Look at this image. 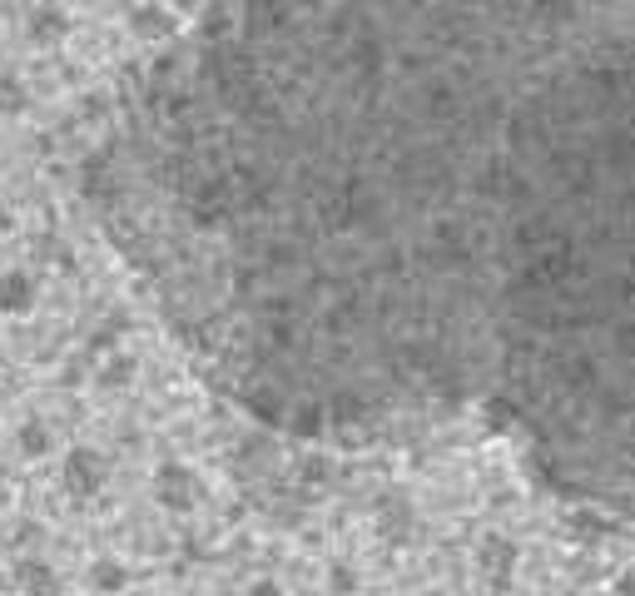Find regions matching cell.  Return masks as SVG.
Here are the masks:
<instances>
[{
    "mask_svg": "<svg viewBox=\"0 0 635 596\" xmlns=\"http://www.w3.org/2000/svg\"><path fill=\"white\" fill-rule=\"evenodd\" d=\"M60 482H65V492H70L75 502L100 497V487L110 482V462H105V452H95V447H70L65 462H60Z\"/></svg>",
    "mask_w": 635,
    "mask_h": 596,
    "instance_id": "1",
    "label": "cell"
},
{
    "mask_svg": "<svg viewBox=\"0 0 635 596\" xmlns=\"http://www.w3.org/2000/svg\"><path fill=\"white\" fill-rule=\"evenodd\" d=\"M154 492H159V502L169 507V512H184L189 502H194V472L184 467V462H164L159 472H154Z\"/></svg>",
    "mask_w": 635,
    "mask_h": 596,
    "instance_id": "2",
    "label": "cell"
},
{
    "mask_svg": "<svg viewBox=\"0 0 635 596\" xmlns=\"http://www.w3.org/2000/svg\"><path fill=\"white\" fill-rule=\"evenodd\" d=\"M35 298H40L35 274H25V269H5V274H0V313H5V318L30 313V308H35Z\"/></svg>",
    "mask_w": 635,
    "mask_h": 596,
    "instance_id": "3",
    "label": "cell"
},
{
    "mask_svg": "<svg viewBox=\"0 0 635 596\" xmlns=\"http://www.w3.org/2000/svg\"><path fill=\"white\" fill-rule=\"evenodd\" d=\"M15 582H20L25 596H60V572L45 557H20L15 562Z\"/></svg>",
    "mask_w": 635,
    "mask_h": 596,
    "instance_id": "4",
    "label": "cell"
},
{
    "mask_svg": "<svg viewBox=\"0 0 635 596\" xmlns=\"http://www.w3.org/2000/svg\"><path fill=\"white\" fill-rule=\"evenodd\" d=\"M25 30H30V40H35V45H60V40L70 35V15H65L60 5H50V0H45V5H35V10H30V25H25Z\"/></svg>",
    "mask_w": 635,
    "mask_h": 596,
    "instance_id": "5",
    "label": "cell"
},
{
    "mask_svg": "<svg viewBox=\"0 0 635 596\" xmlns=\"http://www.w3.org/2000/svg\"><path fill=\"white\" fill-rule=\"evenodd\" d=\"M90 587L100 596H120L129 587V567L120 557H95L90 562Z\"/></svg>",
    "mask_w": 635,
    "mask_h": 596,
    "instance_id": "6",
    "label": "cell"
},
{
    "mask_svg": "<svg viewBox=\"0 0 635 596\" xmlns=\"http://www.w3.org/2000/svg\"><path fill=\"white\" fill-rule=\"evenodd\" d=\"M15 447H20L25 457H45V452L55 447V433H50V423H45V418H25V423L15 428Z\"/></svg>",
    "mask_w": 635,
    "mask_h": 596,
    "instance_id": "7",
    "label": "cell"
},
{
    "mask_svg": "<svg viewBox=\"0 0 635 596\" xmlns=\"http://www.w3.org/2000/svg\"><path fill=\"white\" fill-rule=\"evenodd\" d=\"M129 25H134V35L159 40V35L169 30V10H164V5H134V10H129Z\"/></svg>",
    "mask_w": 635,
    "mask_h": 596,
    "instance_id": "8",
    "label": "cell"
},
{
    "mask_svg": "<svg viewBox=\"0 0 635 596\" xmlns=\"http://www.w3.org/2000/svg\"><path fill=\"white\" fill-rule=\"evenodd\" d=\"M25 80L20 75H0V115H20L25 110Z\"/></svg>",
    "mask_w": 635,
    "mask_h": 596,
    "instance_id": "9",
    "label": "cell"
},
{
    "mask_svg": "<svg viewBox=\"0 0 635 596\" xmlns=\"http://www.w3.org/2000/svg\"><path fill=\"white\" fill-rule=\"evenodd\" d=\"M134 368H139V363H134L129 353H115V358L105 363V388H115V393L129 388V383H134Z\"/></svg>",
    "mask_w": 635,
    "mask_h": 596,
    "instance_id": "10",
    "label": "cell"
},
{
    "mask_svg": "<svg viewBox=\"0 0 635 596\" xmlns=\"http://www.w3.org/2000/svg\"><path fill=\"white\" fill-rule=\"evenodd\" d=\"M10 229H15V214H10V204H5V199H0V239H5V234H10Z\"/></svg>",
    "mask_w": 635,
    "mask_h": 596,
    "instance_id": "11",
    "label": "cell"
},
{
    "mask_svg": "<svg viewBox=\"0 0 635 596\" xmlns=\"http://www.w3.org/2000/svg\"><path fill=\"white\" fill-rule=\"evenodd\" d=\"M249 596H273V587H254V592H249Z\"/></svg>",
    "mask_w": 635,
    "mask_h": 596,
    "instance_id": "12",
    "label": "cell"
},
{
    "mask_svg": "<svg viewBox=\"0 0 635 596\" xmlns=\"http://www.w3.org/2000/svg\"><path fill=\"white\" fill-rule=\"evenodd\" d=\"M0 517H5V482H0Z\"/></svg>",
    "mask_w": 635,
    "mask_h": 596,
    "instance_id": "13",
    "label": "cell"
}]
</instances>
